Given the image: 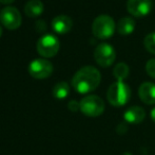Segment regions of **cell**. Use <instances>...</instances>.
Wrapping results in <instances>:
<instances>
[{
  "instance_id": "1",
  "label": "cell",
  "mask_w": 155,
  "mask_h": 155,
  "mask_svg": "<svg viewBox=\"0 0 155 155\" xmlns=\"http://www.w3.org/2000/svg\"><path fill=\"white\" fill-rule=\"evenodd\" d=\"M101 76L97 68L93 66H84L80 68L72 79V86L81 95L92 93L98 87Z\"/></svg>"
},
{
  "instance_id": "2",
  "label": "cell",
  "mask_w": 155,
  "mask_h": 155,
  "mask_svg": "<svg viewBox=\"0 0 155 155\" xmlns=\"http://www.w3.org/2000/svg\"><path fill=\"white\" fill-rule=\"evenodd\" d=\"M131 98V88L124 82H117L110 85L107 93V99L111 105L120 107L126 105Z\"/></svg>"
},
{
  "instance_id": "3",
  "label": "cell",
  "mask_w": 155,
  "mask_h": 155,
  "mask_svg": "<svg viewBox=\"0 0 155 155\" xmlns=\"http://www.w3.org/2000/svg\"><path fill=\"white\" fill-rule=\"evenodd\" d=\"M115 29H116V25L114 19L106 14L96 17L92 25L93 35L99 39L110 38L114 34Z\"/></svg>"
},
{
  "instance_id": "4",
  "label": "cell",
  "mask_w": 155,
  "mask_h": 155,
  "mask_svg": "<svg viewBox=\"0 0 155 155\" xmlns=\"http://www.w3.org/2000/svg\"><path fill=\"white\" fill-rule=\"evenodd\" d=\"M80 112L88 117H98L104 112V102L96 95H89L79 102Z\"/></svg>"
},
{
  "instance_id": "5",
  "label": "cell",
  "mask_w": 155,
  "mask_h": 155,
  "mask_svg": "<svg viewBox=\"0 0 155 155\" xmlns=\"http://www.w3.org/2000/svg\"><path fill=\"white\" fill-rule=\"evenodd\" d=\"M59 41L53 34H45L38 39L37 52L42 58H53L59 51Z\"/></svg>"
},
{
  "instance_id": "6",
  "label": "cell",
  "mask_w": 155,
  "mask_h": 155,
  "mask_svg": "<svg viewBox=\"0 0 155 155\" xmlns=\"http://www.w3.org/2000/svg\"><path fill=\"white\" fill-rule=\"evenodd\" d=\"M115 58H116V53L114 48L107 43L99 44L94 51V58L96 63L104 68L110 67L114 63Z\"/></svg>"
},
{
  "instance_id": "7",
  "label": "cell",
  "mask_w": 155,
  "mask_h": 155,
  "mask_svg": "<svg viewBox=\"0 0 155 155\" xmlns=\"http://www.w3.org/2000/svg\"><path fill=\"white\" fill-rule=\"evenodd\" d=\"M0 23L8 30H16L21 26L22 17L21 14L14 6H6L0 12Z\"/></svg>"
},
{
  "instance_id": "8",
  "label": "cell",
  "mask_w": 155,
  "mask_h": 155,
  "mask_svg": "<svg viewBox=\"0 0 155 155\" xmlns=\"http://www.w3.org/2000/svg\"><path fill=\"white\" fill-rule=\"evenodd\" d=\"M29 72L33 78L38 80L47 79L53 72V65L45 58H35L30 63Z\"/></svg>"
},
{
  "instance_id": "9",
  "label": "cell",
  "mask_w": 155,
  "mask_h": 155,
  "mask_svg": "<svg viewBox=\"0 0 155 155\" xmlns=\"http://www.w3.org/2000/svg\"><path fill=\"white\" fill-rule=\"evenodd\" d=\"M152 0H128L127 10L134 17H145L152 10Z\"/></svg>"
},
{
  "instance_id": "10",
  "label": "cell",
  "mask_w": 155,
  "mask_h": 155,
  "mask_svg": "<svg viewBox=\"0 0 155 155\" xmlns=\"http://www.w3.org/2000/svg\"><path fill=\"white\" fill-rule=\"evenodd\" d=\"M73 27V20L67 15H58L52 20V29L57 34H67Z\"/></svg>"
},
{
  "instance_id": "11",
  "label": "cell",
  "mask_w": 155,
  "mask_h": 155,
  "mask_svg": "<svg viewBox=\"0 0 155 155\" xmlns=\"http://www.w3.org/2000/svg\"><path fill=\"white\" fill-rule=\"evenodd\" d=\"M138 95L140 100L148 105L155 104V84L151 82H145L139 86Z\"/></svg>"
},
{
  "instance_id": "12",
  "label": "cell",
  "mask_w": 155,
  "mask_h": 155,
  "mask_svg": "<svg viewBox=\"0 0 155 155\" xmlns=\"http://www.w3.org/2000/svg\"><path fill=\"white\" fill-rule=\"evenodd\" d=\"M124 118L128 123L138 124L143 121L146 118V112L140 106H131L124 112Z\"/></svg>"
},
{
  "instance_id": "13",
  "label": "cell",
  "mask_w": 155,
  "mask_h": 155,
  "mask_svg": "<svg viewBox=\"0 0 155 155\" xmlns=\"http://www.w3.org/2000/svg\"><path fill=\"white\" fill-rule=\"evenodd\" d=\"M43 3L40 0H29L25 5V13L28 17L36 18L43 13Z\"/></svg>"
},
{
  "instance_id": "14",
  "label": "cell",
  "mask_w": 155,
  "mask_h": 155,
  "mask_svg": "<svg viewBox=\"0 0 155 155\" xmlns=\"http://www.w3.org/2000/svg\"><path fill=\"white\" fill-rule=\"evenodd\" d=\"M116 29L120 35H130L135 30V21L131 17H123L116 25Z\"/></svg>"
},
{
  "instance_id": "15",
  "label": "cell",
  "mask_w": 155,
  "mask_h": 155,
  "mask_svg": "<svg viewBox=\"0 0 155 155\" xmlns=\"http://www.w3.org/2000/svg\"><path fill=\"white\" fill-rule=\"evenodd\" d=\"M70 93V86L67 82H59L54 86L53 88V96L54 98L58 100H62L69 96Z\"/></svg>"
},
{
  "instance_id": "16",
  "label": "cell",
  "mask_w": 155,
  "mask_h": 155,
  "mask_svg": "<svg viewBox=\"0 0 155 155\" xmlns=\"http://www.w3.org/2000/svg\"><path fill=\"white\" fill-rule=\"evenodd\" d=\"M129 73H130V69H129V66L126 63H118L113 69L114 78L117 81H120V82H124L129 77Z\"/></svg>"
},
{
  "instance_id": "17",
  "label": "cell",
  "mask_w": 155,
  "mask_h": 155,
  "mask_svg": "<svg viewBox=\"0 0 155 155\" xmlns=\"http://www.w3.org/2000/svg\"><path fill=\"white\" fill-rule=\"evenodd\" d=\"M143 45L148 50V52L155 54V32H151L148 35H146L145 39H143Z\"/></svg>"
},
{
  "instance_id": "18",
  "label": "cell",
  "mask_w": 155,
  "mask_h": 155,
  "mask_svg": "<svg viewBox=\"0 0 155 155\" xmlns=\"http://www.w3.org/2000/svg\"><path fill=\"white\" fill-rule=\"evenodd\" d=\"M146 71L152 79H155V58H151L147 62Z\"/></svg>"
},
{
  "instance_id": "19",
  "label": "cell",
  "mask_w": 155,
  "mask_h": 155,
  "mask_svg": "<svg viewBox=\"0 0 155 155\" xmlns=\"http://www.w3.org/2000/svg\"><path fill=\"white\" fill-rule=\"evenodd\" d=\"M68 108H69L71 112H77L78 110H80V104L79 102L75 101V100H72L68 103Z\"/></svg>"
},
{
  "instance_id": "20",
  "label": "cell",
  "mask_w": 155,
  "mask_h": 155,
  "mask_svg": "<svg viewBox=\"0 0 155 155\" xmlns=\"http://www.w3.org/2000/svg\"><path fill=\"white\" fill-rule=\"evenodd\" d=\"M39 28H40V33L43 31H45V29H47V26H45V23L43 20H39L36 23V30L38 31Z\"/></svg>"
},
{
  "instance_id": "21",
  "label": "cell",
  "mask_w": 155,
  "mask_h": 155,
  "mask_svg": "<svg viewBox=\"0 0 155 155\" xmlns=\"http://www.w3.org/2000/svg\"><path fill=\"white\" fill-rule=\"evenodd\" d=\"M15 0H0V2L1 3H3V4H10V3H12V2H14Z\"/></svg>"
},
{
  "instance_id": "22",
  "label": "cell",
  "mask_w": 155,
  "mask_h": 155,
  "mask_svg": "<svg viewBox=\"0 0 155 155\" xmlns=\"http://www.w3.org/2000/svg\"><path fill=\"white\" fill-rule=\"evenodd\" d=\"M150 115H151V119L155 122V107L151 110V114H150Z\"/></svg>"
},
{
  "instance_id": "23",
  "label": "cell",
  "mask_w": 155,
  "mask_h": 155,
  "mask_svg": "<svg viewBox=\"0 0 155 155\" xmlns=\"http://www.w3.org/2000/svg\"><path fill=\"white\" fill-rule=\"evenodd\" d=\"M1 35H2V28H1V26H0V37H1Z\"/></svg>"
},
{
  "instance_id": "24",
  "label": "cell",
  "mask_w": 155,
  "mask_h": 155,
  "mask_svg": "<svg viewBox=\"0 0 155 155\" xmlns=\"http://www.w3.org/2000/svg\"><path fill=\"white\" fill-rule=\"evenodd\" d=\"M123 155H132V154H131V153H129V152H124V153Z\"/></svg>"
}]
</instances>
